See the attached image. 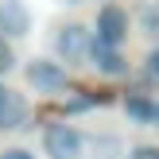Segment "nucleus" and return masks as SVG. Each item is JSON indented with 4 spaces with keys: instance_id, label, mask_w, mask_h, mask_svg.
<instances>
[{
    "instance_id": "3",
    "label": "nucleus",
    "mask_w": 159,
    "mask_h": 159,
    "mask_svg": "<svg viewBox=\"0 0 159 159\" xmlns=\"http://www.w3.org/2000/svg\"><path fill=\"white\" fill-rule=\"evenodd\" d=\"M23 82H27V89L35 93H62L70 85V74L62 62H51V58H27V66H23Z\"/></svg>"
},
{
    "instance_id": "9",
    "label": "nucleus",
    "mask_w": 159,
    "mask_h": 159,
    "mask_svg": "<svg viewBox=\"0 0 159 159\" xmlns=\"http://www.w3.org/2000/svg\"><path fill=\"white\" fill-rule=\"evenodd\" d=\"M82 159H120V140L109 136V132H97V136L85 140V155Z\"/></svg>"
},
{
    "instance_id": "12",
    "label": "nucleus",
    "mask_w": 159,
    "mask_h": 159,
    "mask_svg": "<svg viewBox=\"0 0 159 159\" xmlns=\"http://www.w3.org/2000/svg\"><path fill=\"white\" fill-rule=\"evenodd\" d=\"M8 70H16V51H12V43L0 35V74H8Z\"/></svg>"
},
{
    "instance_id": "8",
    "label": "nucleus",
    "mask_w": 159,
    "mask_h": 159,
    "mask_svg": "<svg viewBox=\"0 0 159 159\" xmlns=\"http://www.w3.org/2000/svg\"><path fill=\"white\" fill-rule=\"evenodd\" d=\"M124 113L136 124H155V101L148 93H124Z\"/></svg>"
},
{
    "instance_id": "16",
    "label": "nucleus",
    "mask_w": 159,
    "mask_h": 159,
    "mask_svg": "<svg viewBox=\"0 0 159 159\" xmlns=\"http://www.w3.org/2000/svg\"><path fill=\"white\" fill-rule=\"evenodd\" d=\"M58 4H66V8H78V4H82V0H58Z\"/></svg>"
},
{
    "instance_id": "10",
    "label": "nucleus",
    "mask_w": 159,
    "mask_h": 159,
    "mask_svg": "<svg viewBox=\"0 0 159 159\" xmlns=\"http://www.w3.org/2000/svg\"><path fill=\"white\" fill-rule=\"evenodd\" d=\"M140 31L148 39H159V4H144L140 8Z\"/></svg>"
},
{
    "instance_id": "5",
    "label": "nucleus",
    "mask_w": 159,
    "mask_h": 159,
    "mask_svg": "<svg viewBox=\"0 0 159 159\" xmlns=\"http://www.w3.org/2000/svg\"><path fill=\"white\" fill-rule=\"evenodd\" d=\"M35 27V16H31L27 0H0V35L12 43V39H27Z\"/></svg>"
},
{
    "instance_id": "7",
    "label": "nucleus",
    "mask_w": 159,
    "mask_h": 159,
    "mask_svg": "<svg viewBox=\"0 0 159 159\" xmlns=\"http://www.w3.org/2000/svg\"><path fill=\"white\" fill-rule=\"evenodd\" d=\"M89 62H93V70H97L101 78H128V58H124L120 51H113V47H101V43H93V54H89Z\"/></svg>"
},
{
    "instance_id": "14",
    "label": "nucleus",
    "mask_w": 159,
    "mask_h": 159,
    "mask_svg": "<svg viewBox=\"0 0 159 159\" xmlns=\"http://www.w3.org/2000/svg\"><path fill=\"white\" fill-rule=\"evenodd\" d=\"M124 159H159V144H136Z\"/></svg>"
},
{
    "instance_id": "6",
    "label": "nucleus",
    "mask_w": 159,
    "mask_h": 159,
    "mask_svg": "<svg viewBox=\"0 0 159 159\" xmlns=\"http://www.w3.org/2000/svg\"><path fill=\"white\" fill-rule=\"evenodd\" d=\"M31 116V101L27 93L12 89V85H0V132H16L23 128Z\"/></svg>"
},
{
    "instance_id": "13",
    "label": "nucleus",
    "mask_w": 159,
    "mask_h": 159,
    "mask_svg": "<svg viewBox=\"0 0 159 159\" xmlns=\"http://www.w3.org/2000/svg\"><path fill=\"white\" fill-rule=\"evenodd\" d=\"M144 74L152 78V82H159V43L148 51V58H144Z\"/></svg>"
},
{
    "instance_id": "1",
    "label": "nucleus",
    "mask_w": 159,
    "mask_h": 159,
    "mask_svg": "<svg viewBox=\"0 0 159 159\" xmlns=\"http://www.w3.org/2000/svg\"><path fill=\"white\" fill-rule=\"evenodd\" d=\"M93 54V31L85 23H62L54 31V58L62 66H82Z\"/></svg>"
},
{
    "instance_id": "4",
    "label": "nucleus",
    "mask_w": 159,
    "mask_h": 159,
    "mask_svg": "<svg viewBox=\"0 0 159 159\" xmlns=\"http://www.w3.org/2000/svg\"><path fill=\"white\" fill-rule=\"evenodd\" d=\"M128 31H132V23H128V12H124L120 4H105V8L97 12V23H93V43L120 51V43L128 39Z\"/></svg>"
},
{
    "instance_id": "11",
    "label": "nucleus",
    "mask_w": 159,
    "mask_h": 159,
    "mask_svg": "<svg viewBox=\"0 0 159 159\" xmlns=\"http://www.w3.org/2000/svg\"><path fill=\"white\" fill-rule=\"evenodd\" d=\"M101 101H105L101 93H82V97H70L62 109H66V113H89V109H97Z\"/></svg>"
},
{
    "instance_id": "15",
    "label": "nucleus",
    "mask_w": 159,
    "mask_h": 159,
    "mask_svg": "<svg viewBox=\"0 0 159 159\" xmlns=\"http://www.w3.org/2000/svg\"><path fill=\"white\" fill-rule=\"evenodd\" d=\"M0 159H39V155L27 152V148H4V152H0Z\"/></svg>"
},
{
    "instance_id": "2",
    "label": "nucleus",
    "mask_w": 159,
    "mask_h": 159,
    "mask_svg": "<svg viewBox=\"0 0 159 159\" xmlns=\"http://www.w3.org/2000/svg\"><path fill=\"white\" fill-rule=\"evenodd\" d=\"M85 152V136L66 120H54L43 128V155L47 159H82Z\"/></svg>"
}]
</instances>
